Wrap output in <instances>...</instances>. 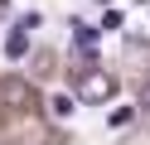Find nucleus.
<instances>
[{"label": "nucleus", "instance_id": "f257e3e1", "mask_svg": "<svg viewBox=\"0 0 150 145\" xmlns=\"http://www.w3.org/2000/svg\"><path fill=\"white\" fill-rule=\"evenodd\" d=\"M116 73H107V68H87V73L78 77V97L82 102H92V106H102V102H111L116 97Z\"/></svg>", "mask_w": 150, "mask_h": 145}, {"label": "nucleus", "instance_id": "f03ea898", "mask_svg": "<svg viewBox=\"0 0 150 145\" xmlns=\"http://www.w3.org/2000/svg\"><path fill=\"white\" fill-rule=\"evenodd\" d=\"M34 24H39V15H34V10L15 19L10 39H5V53H10V58H24V53H29V29H34Z\"/></svg>", "mask_w": 150, "mask_h": 145}, {"label": "nucleus", "instance_id": "7ed1b4c3", "mask_svg": "<svg viewBox=\"0 0 150 145\" xmlns=\"http://www.w3.org/2000/svg\"><path fill=\"white\" fill-rule=\"evenodd\" d=\"M78 102H82L78 92H53L49 97V116H53V121H68V116L78 111Z\"/></svg>", "mask_w": 150, "mask_h": 145}, {"label": "nucleus", "instance_id": "20e7f679", "mask_svg": "<svg viewBox=\"0 0 150 145\" xmlns=\"http://www.w3.org/2000/svg\"><path fill=\"white\" fill-rule=\"evenodd\" d=\"M0 97L10 106H29V87H24V77H5L0 82Z\"/></svg>", "mask_w": 150, "mask_h": 145}, {"label": "nucleus", "instance_id": "39448f33", "mask_svg": "<svg viewBox=\"0 0 150 145\" xmlns=\"http://www.w3.org/2000/svg\"><path fill=\"white\" fill-rule=\"evenodd\" d=\"M126 48H131V53L150 48V19H145V24H136V29H126Z\"/></svg>", "mask_w": 150, "mask_h": 145}, {"label": "nucleus", "instance_id": "423d86ee", "mask_svg": "<svg viewBox=\"0 0 150 145\" xmlns=\"http://www.w3.org/2000/svg\"><path fill=\"white\" fill-rule=\"evenodd\" d=\"M73 39H78L82 48H92V39H97V29H92V24H82V19H78V24H73Z\"/></svg>", "mask_w": 150, "mask_h": 145}, {"label": "nucleus", "instance_id": "0eeeda50", "mask_svg": "<svg viewBox=\"0 0 150 145\" xmlns=\"http://www.w3.org/2000/svg\"><path fill=\"white\" fill-rule=\"evenodd\" d=\"M121 24H126V19H121V10H111V5H107V15H102V24H97V29H121Z\"/></svg>", "mask_w": 150, "mask_h": 145}, {"label": "nucleus", "instance_id": "6e6552de", "mask_svg": "<svg viewBox=\"0 0 150 145\" xmlns=\"http://www.w3.org/2000/svg\"><path fill=\"white\" fill-rule=\"evenodd\" d=\"M140 106H145V111H150V82L140 87Z\"/></svg>", "mask_w": 150, "mask_h": 145}, {"label": "nucleus", "instance_id": "1a4fd4ad", "mask_svg": "<svg viewBox=\"0 0 150 145\" xmlns=\"http://www.w3.org/2000/svg\"><path fill=\"white\" fill-rule=\"evenodd\" d=\"M97 5H111V0H97Z\"/></svg>", "mask_w": 150, "mask_h": 145}, {"label": "nucleus", "instance_id": "9d476101", "mask_svg": "<svg viewBox=\"0 0 150 145\" xmlns=\"http://www.w3.org/2000/svg\"><path fill=\"white\" fill-rule=\"evenodd\" d=\"M0 5H5V0H0Z\"/></svg>", "mask_w": 150, "mask_h": 145}]
</instances>
